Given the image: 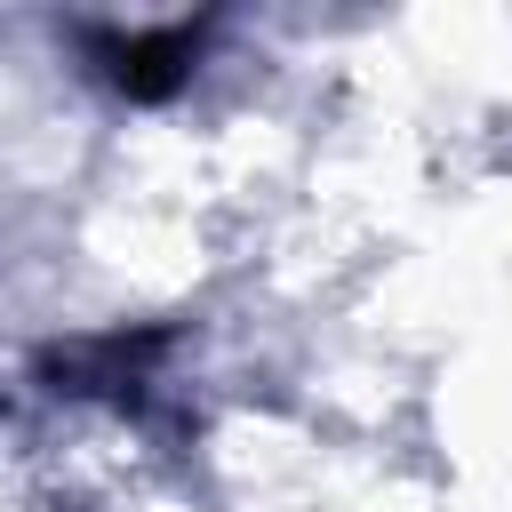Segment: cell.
Returning <instances> with one entry per match:
<instances>
[{"instance_id": "obj_1", "label": "cell", "mask_w": 512, "mask_h": 512, "mask_svg": "<svg viewBox=\"0 0 512 512\" xmlns=\"http://www.w3.org/2000/svg\"><path fill=\"white\" fill-rule=\"evenodd\" d=\"M96 56H104V80H112V88H128V96H168V88L192 72L200 32H192V24H168V32H104Z\"/></svg>"}]
</instances>
